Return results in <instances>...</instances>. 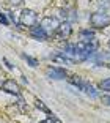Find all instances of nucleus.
<instances>
[{
  "mask_svg": "<svg viewBox=\"0 0 110 123\" xmlns=\"http://www.w3.org/2000/svg\"><path fill=\"white\" fill-rule=\"evenodd\" d=\"M68 82L71 84V85H74V87H77L79 90H82L85 95H88L90 98H98V90H96L90 82H85V80L82 79L80 76H77V74L68 77Z\"/></svg>",
  "mask_w": 110,
  "mask_h": 123,
  "instance_id": "1",
  "label": "nucleus"
},
{
  "mask_svg": "<svg viewBox=\"0 0 110 123\" xmlns=\"http://www.w3.org/2000/svg\"><path fill=\"white\" fill-rule=\"evenodd\" d=\"M19 24L22 27H35L38 24V14H36L33 10H29V8H25L22 10V13L19 14Z\"/></svg>",
  "mask_w": 110,
  "mask_h": 123,
  "instance_id": "2",
  "label": "nucleus"
},
{
  "mask_svg": "<svg viewBox=\"0 0 110 123\" xmlns=\"http://www.w3.org/2000/svg\"><path fill=\"white\" fill-rule=\"evenodd\" d=\"M90 22L96 29H105V27L110 25V16L105 14V13H94V14L90 16Z\"/></svg>",
  "mask_w": 110,
  "mask_h": 123,
  "instance_id": "3",
  "label": "nucleus"
},
{
  "mask_svg": "<svg viewBox=\"0 0 110 123\" xmlns=\"http://www.w3.org/2000/svg\"><path fill=\"white\" fill-rule=\"evenodd\" d=\"M60 24H61V22L58 21L57 18H52V16H46V18H43V19H41V22H39V25L43 27L49 35L57 32V29L60 27Z\"/></svg>",
  "mask_w": 110,
  "mask_h": 123,
  "instance_id": "4",
  "label": "nucleus"
},
{
  "mask_svg": "<svg viewBox=\"0 0 110 123\" xmlns=\"http://www.w3.org/2000/svg\"><path fill=\"white\" fill-rule=\"evenodd\" d=\"M71 33H72L71 24H69V22H61L60 27L57 29V32L53 33V35H55V38H57L58 41H64V40H68V38L71 36Z\"/></svg>",
  "mask_w": 110,
  "mask_h": 123,
  "instance_id": "5",
  "label": "nucleus"
},
{
  "mask_svg": "<svg viewBox=\"0 0 110 123\" xmlns=\"http://www.w3.org/2000/svg\"><path fill=\"white\" fill-rule=\"evenodd\" d=\"M46 76L49 77V79H66L68 76V71L64 68H61V66H49V68L46 69Z\"/></svg>",
  "mask_w": 110,
  "mask_h": 123,
  "instance_id": "6",
  "label": "nucleus"
},
{
  "mask_svg": "<svg viewBox=\"0 0 110 123\" xmlns=\"http://www.w3.org/2000/svg\"><path fill=\"white\" fill-rule=\"evenodd\" d=\"M2 90L10 93V95H14V96L21 98V87L17 85V82H16L14 79H6L5 80V82L2 84Z\"/></svg>",
  "mask_w": 110,
  "mask_h": 123,
  "instance_id": "7",
  "label": "nucleus"
},
{
  "mask_svg": "<svg viewBox=\"0 0 110 123\" xmlns=\"http://www.w3.org/2000/svg\"><path fill=\"white\" fill-rule=\"evenodd\" d=\"M30 35H32V38H35V40H38V41H46L47 38H49V33L39 25V24H36L35 27L30 29Z\"/></svg>",
  "mask_w": 110,
  "mask_h": 123,
  "instance_id": "8",
  "label": "nucleus"
},
{
  "mask_svg": "<svg viewBox=\"0 0 110 123\" xmlns=\"http://www.w3.org/2000/svg\"><path fill=\"white\" fill-rule=\"evenodd\" d=\"M35 106H36V107H38V109H39V111H43V112H44V114H47V115H49V118H55V115H53V114H52V112H50V109H49V107H47V106H46V104H44V103H43V101H41V99H36V103H35Z\"/></svg>",
  "mask_w": 110,
  "mask_h": 123,
  "instance_id": "9",
  "label": "nucleus"
},
{
  "mask_svg": "<svg viewBox=\"0 0 110 123\" xmlns=\"http://www.w3.org/2000/svg\"><path fill=\"white\" fill-rule=\"evenodd\" d=\"M94 30L93 29H83V30H80V38H82V41H88V40H93L94 38Z\"/></svg>",
  "mask_w": 110,
  "mask_h": 123,
  "instance_id": "10",
  "label": "nucleus"
},
{
  "mask_svg": "<svg viewBox=\"0 0 110 123\" xmlns=\"http://www.w3.org/2000/svg\"><path fill=\"white\" fill-rule=\"evenodd\" d=\"M22 58H24L27 63H29L32 68H35V66H38V60L36 58H33L32 55H29V54H22Z\"/></svg>",
  "mask_w": 110,
  "mask_h": 123,
  "instance_id": "11",
  "label": "nucleus"
},
{
  "mask_svg": "<svg viewBox=\"0 0 110 123\" xmlns=\"http://www.w3.org/2000/svg\"><path fill=\"white\" fill-rule=\"evenodd\" d=\"M99 88L102 92H110V77L101 80V82H99Z\"/></svg>",
  "mask_w": 110,
  "mask_h": 123,
  "instance_id": "12",
  "label": "nucleus"
},
{
  "mask_svg": "<svg viewBox=\"0 0 110 123\" xmlns=\"http://www.w3.org/2000/svg\"><path fill=\"white\" fill-rule=\"evenodd\" d=\"M0 24H3V25H8V24H10V19H8V16L3 14V13H0Z\"/></svg>",
  "mask_w": 110,
  "mask_h": 123,
  "instance_id": "13",
  "label": "nucleus"
},
{
  "mask_svg": "<svg viewBox=\"0 0 110 123\" xmlns=\"http://www.w3.org/2000/svg\"><path fill=\"white\" fill-rule=\"evenodd\" d=\"M39 123H60L57 118H47V120H43V122H39Z\"/></svg>",
  "mask_w": 110,
  "mask_h": 123,
  "instance_id": "14",
  "label": "nucleus"
},
{
  "mask_svg": "<svg viewBox=\"0 0 110 123\" xmlns=\"http://www.w3.org/2000/svg\"><path fill=\"white\" fill-rule=\"evenodd\" d=\"M24 0H10V3L11 5H14V6H17V5H21Z\"/></svg>",
  "mask_w": 110,
  "mask_h": 123,
  "instance_id": "15",
  "label": "nucleus"
},
{
  "mask_svg": "<svg viewBox=\"0 0 110 123\" xmlns=\"http://www.w3.org/2000/svg\"><path fill=\"white\" fill-rule=\"evenodd\" d=\"M3 63L6 65V68H8V69H13V65H11V63H10V62L6 60V58H3Z\"/></svg>",
  "mask_w": 110,
  "mask_h": 123,
  "instance_id": "16",
  "label": "nucleus"
},
{
  "mask_svg": "<svg viewBox=\"0 0 110 123\" xmlns=\"http://www.w3.org/2000/svg\"><path fill=\"white\" fill-rule=\"evenodd\" d=\"M105 101H107V104H110V96H107V98H105Z\"/></svg>",
  "mask_w": 110,
  "mask_h": 123,
  "instance_id": "17",
  "label": "nucleus"
}]
</instances>
